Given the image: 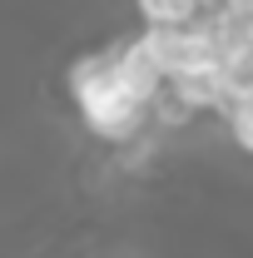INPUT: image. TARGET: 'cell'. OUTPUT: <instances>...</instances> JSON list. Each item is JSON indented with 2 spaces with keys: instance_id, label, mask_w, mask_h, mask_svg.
Listing matches in <instances>:
<instances>
[{
  "instance_id": "cell-6",
  "label": "cell",
  "mask_w": 253,
  "mask_h": 258,
  "mask_svg": "<svg viewBox=\"0 0 253 258\" xmlns=\"http://www.w3.org/2000/svg\"><path fill=\"white\" fill-rule=\"evenodd\" d=\"M228 129H233V144H238L243 154H253V95L228 104Z\"/></svg>"
},
{
  "instance_id": "cell-2",
  "label": "cell",
  "mask_w": 253,
  "mask_h": 258,
  "mask_svg": "<svg viewBox=\"0 0 253 258\" xmlns=\"http://www.w3.org/2000/svg\"><path fill=\"white\" fill-rule=\"evenodd\" d=\"M144 40L154 50V60L164 64V75H184V70H199V64L223 60L219 40L204 20H189V25H144Z\"/></svg>"
},
{
  "instance_id": "cell-5",
  "label": "cell",
  "mask_w": 253,
  "mask_h": 258,
  "mask_svg": "<svg viewBox=\"0 0 253 258\" xmlns=\"http://www.w3.org/2000/svg\"><path fill=\"white\" fill-rule=\"evenodd\" d=\"M144 25H189L204 20V10H214V0H134Z\"/></svg>"
},
{
  "instance_id": "cell-4",
  "label": "cell",
  "mask_w": 253,
  "mask_h": 258,
  "mask_svg": "<svg viewBox=\"0 0 253 258\" xmlns=\"http://www.w3.org/2000/svg\"><path fill=\"white\" fill-rule=\"evenodd\" d=\"M169 95L179 99L184 109H228L233 104V85H228V70L223 60L199 64V70H184L169 80Z\"/></svg>"
},
{
  "instance_id": "cell-3",
  "label": "cell",
  "mask_w": 253,
  "mask_h": 258,
  "mask_svg": "<svg viewBox=\"0 0 253 258\" xmlns=\"http://www.w3.org/2000/svg\"><path fill=\"white\" fill-rule=\"evenodd\" d=\"M114 70H119V80H124V85L144 99L149 109H154L159 99H164V90H169V75H164V64L154 60V50H149L144 35L114 50Z\"/></svg>"
},
{
  "instance_id": "cell-1",
  "label": "cell",
  "mask_w": 253,
  "mask_h": 258,
  "mask_svg": "<svg viewBox=\"0 0 253 258\" xmlns=\"http://www.w3.org/2000/svg\"><path fill=\"white\" fill-rule=\"evenodd\" d=\"M65 85H70V95H75V104H80L90 134L109 139V144H134V139H139L149 104L119 80L114 55H104V50H99V55H85V60L70 70Z\"/></svg>"
},
{
  "instance_id": "cell-7",
  "label": "cell",
  "mask_w": 253,
  "mask_h": 258,
  "mask_svg": "<svg viewBox=\"0 0 253 258\" xmlns=\"http://www.w3.org/2000/svg\"><path fill=\"white\" fill-rule=\"evenodd\" d=\"M248 45H253V15H248Z\"/></svg>"
}]
</instances>
